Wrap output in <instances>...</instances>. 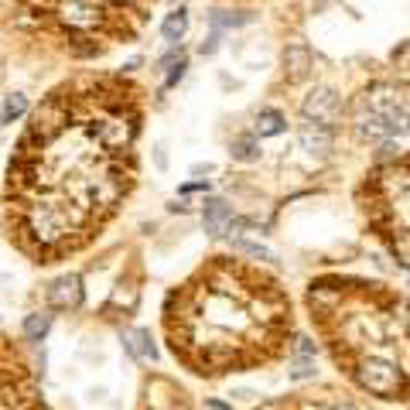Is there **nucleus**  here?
<instances>
[{
  "instance_id": "obj_1",
  "label": "nucleus",
  "mask_w": 410,
  "mask_h": 410,
  "mask_svg": "<svg viewBox=\"0 0 410 410\" xmlns=\"http://www.w3.org/2000/svg\"><path fill=\"white\" fill-rule=\"evenodd\" d=\"M352 376H356V383L363 390L383 397V400H397L404 393V386H407L404 369L397 366L393 359H386V356H366V359H359L356 369H352Z\"/></svg>"
},
{
  "instance_id": "obj_2",
  "label": "nucleus",
  "mask_w": 410,
  "mask_h": 410,
  "mask_svg": "<svg viewBox=\"0 0 410 410\" xmlns=\"http://www.w3.org/2000/svg\"><path fill=\"white\" fill-rule=\"evenodd\" d=\"M338 113H342L338 96H335L328 85H315V89L304 96V103H301L304 123H318V126H328V130L338 123Z\"/></svg>"
},
{
  "instance_id": "obj_3",
  "label": "nucleus",
  "mask_w": 410,
  "mask_h": 410,
  "mask_svg": "<svg viewBox=\"0 0 410 410\" xmlns=\"http://www.w3.org/2000/svg\"><path fill=\"white\" fill-rule=\"evenodd\" d=\"M48 304L55 311H76L82 304V277L79 274H62L48 287Z\"/></svg>"
},
{
  "instance_id": "obj_4",
  "label": "nucleus",
  "mask_w": 410,
  "mask_h": 410,
  "mask_svg": "<svg viewBox=\"0 0 410 410\" xmlns=\"http://www.w3.org/2000/svg\"><path fill=\"white\" fill-rule=\"evenodd\" d=\"M202 222L212 236H226L233 226V205L222 202V199H208L202 208Z\"/></svg>"
},
{
  "instance_id": "obj_5",
  "label": "nucleus",
  "mask_w": 410,
  "mask_h": 410,
  "mask_svg": "<svg viewBox=\"0 0 410 410\" xmlns=\"http://www.w3.org/2000/svg\"><path fill=\"white\" fill-rule=\"evenodd\" d=\"M297 140H301V151H308L315 158H325L328 151H331V130L318 126V123H301Z\"/></svg>"
},
{
  "instance_id": "obj_6",
  "label": "nucleus",
  "mask_w": 410,
  "mask_h": 410,
  "mask_svg": "<svg viewBox=\"0 0 410 410\" xmlns=\"http://www.w3.org/2000/svg\"><path fill=\"white\" fill-rule=\"evenodd\" d=\"M363 103H366V106L372 110V113H379L383 120H386V117H390L393 110H400V106H404L400 92H397L393 85H383V82L369 89V92H366V99H363Z\"/></svg>"
},
{
  "instance_id": "obj_7",
  "label": "nucleus",
  "mask_w": 410,
  "mask_h": 410,
  "mask_svg": "<svg viewBox=\"0 0 410 410\" xmlns=\"http://www.w3.org/2000/svg\"><path fill=\"white\" fill-rule=\"evenodd\" d=\"M352 123H356V133H359L363 140H386V137H390V126H386V120H383L379 113H372L366 103L356 110V120H352Z\"/></svg>"
},
{
  "instance_id": "obj_8",
  "label": "nucleus",
  "mask_w": 410,
  "mask_h": 410,
  "mask_svg": "<svg viewBox=\"0 0 410 410\" xmlns=\"http://www.w3.org/2000/svg\"><path fill=\"white\" fill-rule=\"evenodd\" d=\"M123 345L133 359H144V363H154L158 359V349L151 342V331L147 328H133V331H123Z\"/></svg>"
},
{
  "instance_id": "obj_9",
  "label": "nucleus",
  "mask_w": 410,
  "mask_h": 410,
  "mask_svg": "<svg viewBox=\"0 0 410 410\" xmlns=\"http://www.w3.org/2000/svg\"><path fill=\"white\" fill-rule=\"evenodd\" d=\"M311 69V51L304 44H287L284 48V72L287 79H304Z\"/></svg>"
},
{
  "instance_id": "obj_10",
  "label": "nucleus",
  "mask_w": 410,
  "mask_h": 410,
  "mask_svg": "<svg viewBox=\"0 0 410 410\" xmlns=\"http://www.w3.org/2000/svg\"><path fill=\"white\" fill-rule=\"evenodd\" d=\"M253 130H256V137H277V133H284L287 130V117L281 113V110H260Z\"/></svg>"
},
{
  "instance_id": "obj_11",
  "label": "nucleus",
  "mask_w": 410,
  "mask_h": 410,
  "mask_svg": "<svg viewBox=\"0 0 410 410\" xmlns=\"http://www.w3.org/2000/svg\"><path fill=\"white\" fill-rule=\"evenodd\" d=\"M386 243L393 249V256L410 267V226H397V229H386Z\"/></svg>"
},
{
  "instance_id": "obj_12",
  "label": "nucleus",
  "mask_w": 410,
  "mask_h": 410,
  "mask_svg": "<svg viewBox=\"0 0 410 410\" xmlns=\"http://www.w3.org/2000/svg\"><path fill=\"white\" fill-rule=\"evenodd\" d=\"M164 41H171V44H178V41L185 38V31H188V14L178 7V10H171L167 14V21H164Z\"/></svg>"
},
{
  "instance_id": "obj_13",
  "label": "nucleus",
  "mask_w": 410,
  "mask_h": 410,
  "mask_svg": "<svg viewBox=\"0 0 410 410\" xmlns=\"http://www.w3.org/2000/svg\"><path fill=\"white\" fill-rule=\"evenodd\" d=\"M229 154H233L236 161L249 164V161H256V158H260V144H256V137H253V133H246V137H236V140L229 144Z\"/></svg>"
},
{
  "instance_id": "obj_14",
  "label": "nucleus",
  "mask_w": 410,
  "mask_h": 410,
  "mask_svg": "<svg viewBox=\"0 0 410 410\" xmlns=\"http://www.w3.org/2000/svg\"><path fill=\"white\" fill-rule=\"evenodd\" d=\"M48 331H51V315L35 311V315H28V318H24V338H28V342H41Z\"/></svg>"
},
{
  "instance_id": "obj_15",
  "label": "nucleus",
  "mask_w": 410,
  "mask_h": 410,
  "mask_svg": "<svg viewBox=\"0 0 410 410\" xmlns=\"http://www.w3.org/2000/svg\"><path fill=\"white\" fill-rule=\"evenodd\" d=\"M28 110V99L21 96V92H10L7 99H3V113H0V123H14L21 113Z\"/></svg>"
},
{
  "instance_id": "obj_16",
  "label": "nucleus",
  "mask_w": 410,
  "mask_h": 410,
  "mask_svg": "<svg viewBox=\"0 0 410 410\" xmlns=\"http://www.w3.org/2000/svg\"><path fill=\"white\" fill-rule=\"evenodd\" d=\"M253 21V14H226V10H215L212 14V24L215 28H243Z\"/></svg>"
},
{
  "instance_id": "obj_17",
  "label": "nucleus",
  "mask_w": 410,
  "mask_h": 410,
  "mask_svg": "<svg viewBox=\"0 0 410 410\" xmlns=\"http://www.w3.org/2000/svg\"><path fill=\"white\" fill-rule=\"evenodd\" d=\"M233 249H240V253L253 256V260H270V256H274V253H270L267 246H260V243H246V240H236V243H233Z\"/></svg>"
},
{
  "instance_id": "obj_18",
  "label": "nucleus",
  "mask_w": 410,
  "mask_h": 410,
  "mask_svg": "<svg viewBox=\"0 0 410 410\" xmlns=\"http://www.w3.org/2000/svg\"><path fill=\"white\" fill-rule=\"evenodd\" d=\"M315 376V359H290V379H311Z\"/></svg>"
},
{
  "instance_id": "obj_19",
  "label": "nucleus",
  "mask_w": 410,
  "mask_h": 410,
  "mask_svg": "<svg viewBox=\"0 0 410 410\" xmlns=\"http://www.w3.org/2000/svg\"><path fill=\"white\" fill-rule=\"evenodd\" d=\"M393 65H397L400 72H407V76H410V41H407V44H400V48L393 51Z\"/></svg>"
},
{
  "instance_id": "obj_20",
  "label": "nucleus",
  "mask_w": 410,
  "mask_h": 410,
  "mask_svg": "<svg viewBox=\"0 0 410 410\" xmlns=\"http://www.w3.org/2000/svg\"><path fill=\"white\" fill-rule=\"evenodd\" d=\"M164 65H167V85H174V82L185 76V58H178V62H171V58H167Z\"/></svg>"
},
{
  "instance_id": "obj_21",
  "label": "nucleus",
  "mask_w": 410,
  "mask_h": 410,
  "mask_svg": "<svg viewBox=\"0 0 410 410\" xmlns=\"http://www.w3.org/2000/svg\"><path fill=\"white\" fill-rule=\"evenodd\" d=\"M219 48V35H208V41H202V55H212Z\"/></svg>"
},
{
  "instance_id": "obj_22",
  "label": "nucleus",
  "mask_w": 410,
  "mask_h": 410,
  "mask_svg": "<svg viewBox=\"0 0 410 410\" xmlns=\"http://www.w3.org/2000/svg\"><path fill=\"white\" fill-rule=\"evenodd\" d=\"M199 188H205V181H188V185H181L185 195H188V192H199Z\"/></svg>"
},
{
  "instance_id": "obj_23",
  "label": "nucleus",
  "mask_w": 410,
  "mask_h": 410,
  "mask_svg": "<svg viewBox=\"0 0 410 410\" xmlns=\"http://www.w3.org/2000/svg\"><path fill=\"white\" fill-rule=\"evenodd\" d=\"M256 410H284V404H260Z\"/></svg>"
},
{
  "instance_id": "obj_24",
  "label": "nucleus",
  "mask_w": 410,
  "mask_h": 410,
  "mask_svg": "<svg viewBox=\"0 0 410 410\" xmlns=\"http://www.w3.org/2000/svg\"><path fill=\"white\" fill-rule=\"evenodd\" d=\"M110 3H117V7H130V3H140V0H110Z\"/></svg>"
},
{
  "instance_id": "obj_25",
  "label": "nucleus",
  "mask_w": 410,
  "mask_h": 410,
  "mask_svg": "<svg viewBox=\"0 0 410 410\" xmlns=\"http://www.w3.org/2000/svg\"><path fill=\"white\" fill-rule=\"evenodd\" d=\"M335 410H359V407H352V404H342V407H335Z\"/></svg>"
},
{
  "instance_id": "obj_26",
  "label": "nucleus",
  "mask_w": 410,
  "mask_h": 410,
  "mask_svg": "<svg viewBox=\"0 0 410 410\" xmlns=\"http://www.w3.org/2000/svg\"><path fill=\"white\" fill-rule=\"evenodd\" d=\"M407 369H410V359H407Z\"/></svg>"
}]
</instances>
